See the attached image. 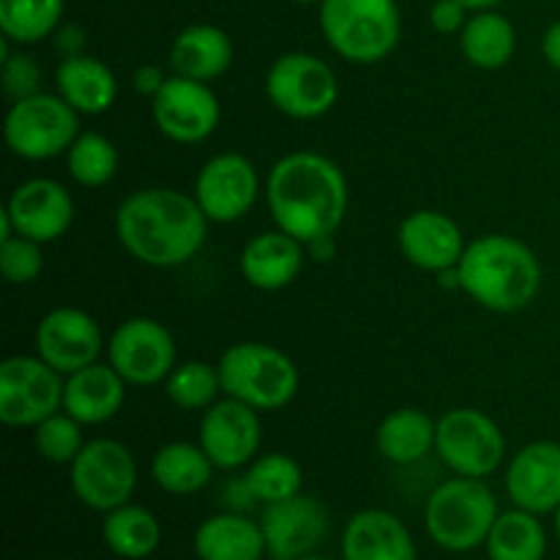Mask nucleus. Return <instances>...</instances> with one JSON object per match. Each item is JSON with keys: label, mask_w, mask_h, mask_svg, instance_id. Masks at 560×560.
Listing matches in <instances>:
<instances>
[{"label": "nucleus", "mask_w": 560, "mask_h": 560, "mask_svg": "<svg viewBox=\"0 0 560 560\" xmlns=\"http://www.w3.org/2000/svg\"><path fill=\"white\" fill-rule=\"evenodd\" d=\"M498 498L485 479L454 476L430 492L424 525L430 539L448 552L481 547L498 520Z\"/></svg>", "instance_id": "6"}, {"label": "nucleus", "mask_w": 560, "mask_h": 560, "mask_svg": "<svg viewBox=\"0 0 560 560\" xmlns=\"http://www.w3.org/2000/svg\"><path fill=\"white\" fill-rule=\"evenodd\" d=\"M306 255H310L312 260H331V257H334V238L312 241V244L306 246Z\"/></svg>", "instance_id": "43"}, {"label": "nucleus", "mask_w": 560, "mask_h": 560, "mask_svg": "<svg viewBox=\"0 0 560 560\" xmlns=\"http://www.w3.org/2000/svg\"><path fill=\"white\" fill-rule=\"evenodd\" d=\"M459 49L474 69L498 71L514 58L517 31L501 11H474L459 33Z\"/></svg>", "instance_id": "28"}, {"label": "nucleus", "mask_w": 560, "mask_h": 560, "mask_svg": "<svg viewBox=\"0 0 560 560\" xmlns=\"http://www.w3.org/2000/svg\"><path fill=\"white\" fill-rule=\"evenodd\" d=\"M195 552L200 560H262L268 550L260 523L241 512H224L197 528Z\"/></svg>", "instance_id": "26"}, {"label": "nucleus", "mask_w": 560, "mask_h": 560, "mask_svg": "<svg viewBox=\"0 0 560 560\" xmlns=\"http://www.w3.org/2000/svg\"><path fill=\"white\" fill-rule=\"evenodd\" d=\"M224 397L260 413L288 408L299 394V366L284 350L268 342H235L217 361Z\"/></svg>", "instance_id": "5"}, {"label": "nucleus", "mask_w": 560, "mask_h": 560, "mask_svg": "<svg viewBox=\"0 0 560 560\" xmlns=\"http://www.w3.org/2000/svg\"><path fill=\"white\" fill-rule=\"evenodd\" d=\"M556 534H558V541H560V506L556 509Z\"/></svg>", "instance_id": "45"}, {"label": "nucleus", "mask_w": 560, "mask_h": 560, "mask_svg": "<svg viewBox=\"0 0 560 560\" xmlns=\"http://www.w3.org/2000/svg\"><path fill=\"white\" fill-rule=\"evenodd\" d=\"M102 539L109 547V552H115L118 558L142 560L159 550L162 528H159V520L153 517V512H148L145 506L124 503V506L104 514Z\"/></svg>", "instance_id": "30"}, {"label": "nucleus", "mask_w": 560, "mask_h": 560, "mask_svg": "<svg viewBox=\"0 0 560 560\" xmlns=\"http://www.w3.org/2000/svg\"><path fill=\"white\" fill-rule=\"evenodd\" d=\"M342 560H416L413 536L397 514L364 509L345 525Z\"/></svg>", "instance_id": "23"}, {"label": "nucleus", "mask_w": 560, "mask_h": 560, "mask_svg": "<svg viewBox=\"0 0 560 560\" xmlns=\"http://www.w3.org/2000/svg\"><path fill=\"white\" fill-rule=\"evenodd\" d=\"M82 427L85 424H80L74 416H69L66 410H58V413L44 419L33 430L36 452L52 465H71L88 443L85 435H82Z\"/></svg>", "instance_id": "36"}, {"label": "nucleus", "mask_w": 560, "mask_h": 560, "mask_svg": "<svg viewBox=\"0 0 560 560\" xmlns=\"http://www.w3.org/2000/svg\"><path fill=\"white\" fill-rule=\"evenodd\" d=\"M200 443L219 470L249 465L260 454L262 421L260 410L233 397H219L200 419Z\"/></svg>", "instance_id": "15"}, {"label": "nucleus", "mask_w": 560, "mask_h": 560, "mask_svg": "<svg viewBox=\"0 0 560 560\" xmlns=\"http://www.w3.org/2000/svg\"><path fill=\"white\" fill-rule=\"evenodd\" d=\"M485 547L490 560H545L547 530L539 514L514 506L498 514Z\"/></svg>", "instance_id": "31"}, {"label": "nucleus", "mask_w": 560, "mask_h": 560, "mask_svg": "<svg viewBox=\"0 0 560 560\" xmlns=\"http://www.w3.org/2000/svg\"><path fill=\"white\" fill-rule=\"evenodd\" d=\"M217 465L206 454L200 443L189 441H173L164 443L151 463V476L167 495H195V492L206 490L213 479Z\"/></svg>", "instance_id": "29"}, {"label": "nucleus", "mask_w": 560, "mask_h": 560, "mask_svg": "<svg viewBox=\"0 0 560 560\" xmlns=\"http://www.w3.org/2000/svg\"><path fill=\"white\" fill-rule=\"evenodd\" d=\"M262 536L273 560H301L317 550L328 534V512L317 498L295 495L266 506Z\"/></svg>", "instance_id": "18"}, {"label": "nucleus", "mask_w": 560, "mask_h": 560, "mask_svg": "<svg viewBox=\"0 0 560 560\" xmlns=\"http://www.w3.org/2000/svg\"><path fill=\"white\" fill-rule=\"evenodd\" d=\"M107 361L135 388L164 383L178 364L175 337L156 317H129L107 342Z\"/></svg>", "instance_id": "12"}, {"label": "nucleus", "mask_w": 560, "mask_h": 560, "mask_svg": "<svg viewBox=\"0 0 560 560\" xmlns=\"http://www.w3.org/2000/svg\"><path fill=\"white\" fill-rule=\"evenodd\" d=\"M85 27L77 25V22H63L58 31L52 33V42H55V52L63 58H77V55H85Z\"/></svg>", "instance_id": "40"}, {"label": "nucleus", "mask_w": 560, "mask_h": 560, "mask_svg": "<svg viewBox=\"0 0 560 560\" xmlns=\"http://www.w3.org/2000/svg\"><path fill=\"white\" fill-rule=\"evenodd\" d=\"M470 11L465 9L459 0H435L430 5V25L435 33H443V36H459L468 22Z\"/></svg>", "instance_id": "39"}, {"label": "nucleus", "mask_w": 560, "mask_h": 560, "mask_svg": "<svg viewBox=\"0 0 560 560\" xmlns=\"http://www.w3.org/2000/svg\"><path fill=\"white\" fill-rule=\"evenodd\" d=\"M438 421L427 410L399 408L381 421L375 432V446L381 457L392 465H413L435 448Z\"/></svg>", "instance_id": "27"}, {"label": "nucleus", "mask_w": 560, "mask_h": 560, "mask_svg": "<svg viewBox=\"0 0 560 560\" xmlns=\"http://www.w3.org/2000/svg\"><path fill=\"white\" fill-rule=\"evenodd\" d=\"M235 47L228 31L208 22L184 27L170 44V74L213 82L233 66Z\"/></svg>", "instance_id": "24"}, {"label": "nucleus", "mask_w": 560, "mask_h": 560, "mask_svg": "<svg viewBox=\"0 0 560 560\" xmlns=\"http://www.w3.org/2000/svg\"><path fill=\"white\" fill-rule=\"evenodd\" d=\"M506 495L530 514H556L560 506V443L534 441L520 448L506 468Z\"/></svg>", "instance_id": "20"}, {"label": "nucleus", "mask_w": 560, "mask_h": 560, "mask_svg": "<svg viewBox=\"0 0 560 560\" xmlns=\"http://www.w3.org/2000/svg\"><path fill=\"white\" fill-rule=\"evenodd\" d=\"M55 93L80 115H102L118 98V77L93 55L63 58L55 69Z\"/></svg>", "instance_id": "25"}, {"label": "nucleus", "mask_w": 560, "mask_h": 560, "mask_svg": "<svg viewBox=\"0 0 560 560\" xmlns=\"http://www.w3.org/2000/svg\"><path fill=\"white\" fill-rule=\"evenodd\" d=\"M435 452L454 476L487 479L506 457L501 427L476 408H452L438 419Z\"/></svg>", "instance_id": "9"}, {"label": "nucleus", "mask_w": 560, "mask_h": 560, "mask_svg": "<svg viewBox=\"0 0 560 560\" xmlns=\"http://www.w3.org/2000/svg\"><path fill=\"white\" fill-rule=\"evenodd\" d=\"M5 217L14 224L16 235L52 244L69 233L74 222V200L69 189L55 178H31L11 191L5 202Z\"/></svg>", "instance_id": "17"}, {"label": "nucleus", "mask_w": 560, "mask_h": 560, "mask_svg": "<svg viewBox=\"0 0 560 560\" xmlns=\"http://www.w3.org/2000/svg\"><path fill=\"white\" fill-rule=\"evenodd\" d=\"M397 241L405 260L419 271L430 273L457 268L465 255V246H468L463 228L448 213L432 211V208L408 213L399 224Z\"/></svg>", "instance_id": "19"}, {"label": "nucleus", "mask_w": 560, "mask_h": 560, "mask_svg": "<svg viewBox=\"0 0 560 560\" xmlns=\"http://www.w3.org/2000/svg\"><path fill=\"white\" fill-rule=\"evenodd\" d=\"M164 392L170 402L178 405L180 410H208L219 397H224L219 366L208 361L175 364V370L164 381Z\"/></svg>", "instance_id": "35"}, {"label": "nucleus", "mask_w": 560, "mask_h": 560, "mask_svg": "<svg viewBox=\"0 0 560 560\" xmlns=\"http://www.w3.org/2000/svg\"><path fill=\"white\" fill-rule=\"evenodd\" d=\"M459 3H463L465 9H468L470 14H474V11H490V9H495V5L506 3V0H459Z\"/></svg>", "instance_id": "44"}, {"label": "nucleus", "mask_w": 560, "mask_h": 560, "mask_svg": "<svg viewBox=\"0 0 560 560\" xmlns=\"http://www.w3.org/2000/svg\"><path fill=\"white\" fill-rule=\"evenodd\" d=\"M306 257H310L306 244L277 228L246 241L238 266L252 288L262 293H277L299 279Z\"/></svg>", "instance_id": "21"}, {"label": "nucleus", "mask_w": 560, "mask_h": 560, "mask_svg": "<svg viewBox=\"0 0 560 560\" xmlns=\"http://www.w3.org/2000/svg\"><path fill=\"white\" fill-rule=\"evenodd\" d=\"M266 202L273 224L310 246L334 238L342 228L350 206L348 178L334 159L293 151L268 170Z\"/></svg>", "instance_id": "1"}, {"label": "nucleus", "mask_w": 560, "mask_h": 560, "mask_svg": "<svg viewBox=\"0 0 560 560\" xmlns=\"http://www.w3.org/2000/svg\"><path fill=\"white\" fill-rule=\"evenodd\" d=\"M541 55H545L547 66L560 71V20L552 22L541 36Z\"/></svg>", "instance_id": "42"}, {"label": "nucleus", "mask_w": 560, "mask_h": 560, "mask_svg": "<svg viewBox=\"0 0 560 560\" xmlns=\"http://www.w3.org/2000/svg\"><path fill=\"white\" fill-rule=\"evenodd\" d=\"M0 82H3L5 98L9 102H20V98L42 93L44 71L33 55L20 49V52H11L0 60Z\"/></svg>", "instance_id": "38"}, {"label": "nucleus", "mask_w": 560, "mask_h": 560, "mask_svg": "<svg viewBox=\"0 0 560 560\" xmlns=\"http://www.w3.org/2000/svg\"><path fill=\"white\" fill-rule=\"evenodd\" d=\"M66 170L74 184L85 189H102L118 173V148L98 131H80L66 151Z\"/></svg>", "instance_id": "34"}, {"label": "nucleus", "mask_w": 560, "mask_h": 560, "mask_svg": "<svg viewBox=\"0 0 560 560\" xmlns=\"http://www.w3.org/2000/svg\"><path fill=\"white\" fill-rule=\"evenodd\" d=\"M167 77L170 74H164L156 63H142L137 66L135 74H131V85H135V91L140 93V96L153 98L164 88Z\"/></svg>", "instance_id": "41"}, {"label": "nucleus", "mask_w": 560, "mask_h": 560, "mask_svg": "<svg viewBox=\"0 0 560 560\" xmlns=\"http://www.w3.org/2000/svg\"><path fill=\"white\" fill-rule=\"evenodd\" d=\"M66 375L42 355H11L0 364V421L14 430H36L63 410Z\"/></svg>", "instance_id": "8"}, {"label": "nucleus", "mask_w": 560, "mask_h": 560, "mask_svg": "<svg viewBox=\"0 0 560 560\" xmlns=\"http://www.w3.org/2000/svg\"><path fill=\"white\" fill-rule=\"evenodd\" d=\"M77 135H80V113L63 96L47 91L11 102L3 120L5 145L25 162L60 156L69 151Z\"/></svg>", "instance_id": "7"}, {"label": "nucleus", "mask_w": 560, "mask_h": 560, "mask_svg": "<svg viewBox=\"0 0 560 560\" xmlns=\"http://www.w3.org/2000/svg\"><path fill=\"white\" fill-rule=\"evenodd\" d=\"M301 560H331V558H320V556H306V558H301Z\"/></svg>", "instance_id": "47"}, {"label": "nucleus", "mask_w": 560, "mask_h": 560, "mask_svg": "<svg viewBox=\"0 0 560 560\" xmlns=\"http://www.w3.org/2000/svg\"><path fill=\"white\" fill-rule=\"evenodd\" d=\"M0 271L9 284H33L44 271V244L25 238V235H11L0 241Z\"/></svg>", "instance_id": "37"}, {"label": "nucleus", "mask_w": 560, "mask_h": 560, "mask_svg": "<svg viewBox=\"0 0 560 560\" xmlns=\"http://www.w3.org/2000/svg\"><path fill=\"white\" fill-rule=\"evenodd\" d=\"M66 0H0V33L14 44H38L63 25Z\"/></svg>", "instance_id": "32"}, {"label": "nucleus", "mask_w": 560, "mask_h": 560, "mask_svg": "<svg viewBox=\"0 0 560 560\" xmlns=\"http://www.w3.org/2000/svg\"><path fill=\"white\" fill-rule=\"evenodd\" d=\"M459 290L481 310L514 315L528 310L541 290V262L525 241L487 233L465 246L457 266Z\"/></svg>", "instance_id": "3"}, {"label": "nucleus", "mask_w": 560, "mask_h": 560, "mask_svg": "<svg viewBox=\"0 0 560 560\" xmlns=\"http://www.w3.org/2000/svg\"><path fill=\"white\" fill-rule=\"evenodd\" d=\"M268 102L293 120H315L331 113L339 82L331 66L312 52H284L266 74Z\"/></svg>", "instance_id": "10"}, {"label": "nucleus", "mask_w": 560, "mask_h": 560, "mask_svg": "<svg viewBox=\"0 0 560 560\" xmlns=\"http://www.w3.org/2000/svg\"><path fill=\"white\" fill-rule=\"evenodd\" d=\"M126 386L129 383L115 372L109 361L82 366V370L66 375L63 410L85 427L107 424L124 408Z\"/></svg>", "instance_id": "22"}, {"label": "nucleus", "mask_w": 560, "mask_h": 560, "mask_svg": "<svg viewBox=\"0 0 560 560\" xmlns=\"http://www.w3.org/2000/svg\"><path fill=\"white\" fill-rule=\"evenodd\" d=\"M293 3H301V5H306V3H320V0H293Z\"/></svg>", "instance_id": "46"}, {"label": "nucleus", "mask_w": 560, "mask_h": 560, "mask_svg": "<svg viewBox=\"0 0 560 560\" xmlns=\"http://www.w3.org/2000/svg\"><path fill=\"white\" fill-rule=\"evenodd\" d=\"M317 22L328 47L350 63H381L397 49L402 16L397 0H320Z\"/></svg>", "instance_id": "4"}, {"label": "nucleus", "mask_w": 560, "mask_h": 560, "mask_svg": "<svg viewBox=\"0 0 560 560\" xmlns=\"http://www.w3.org/2000/svg\"><path fill=\"white\" fill-rule=\"evenodd\" d=\"M195 200L211 224H233L255 208L260 197V173L244 153H217L195 178Z\"/></svg>", "instance_id": "14"}, {"label": "nucleus", "mask_w": 560, "mask_h": 560, "mask_svg": "<svg viewBox=\"0 0 560 560\" xmlns=\"http://www.w3.org/2000/svg\"><path fill=\"white\" fill-rule=\"evenodd\" d=\"M71 468V490L82 506L98 514L131 503L137 490V463L129 446L113 438H93L77 454Z\"/></svg>", "instance_id": "11"}, {"label": "nucleus", "mask_w": 560, "mask_h": 560, "mask_svg": "<svg viewBox=\"0 0 560 560\" xmlns=\"http://www.w3.org/2000/svg\"><path fill=\"white\" fill-rule=\"evenodd\" d=\"M33 345L36 355H42L49 366L60 375H71L82 366L96 364L104 350V337L96 317L85 310L58 306L38 320Z\"/></svg>", "instance_id": "16"}, {"label": "nucleus", "mask_w": 560, "mask_h": 560, "mask_svg": "<svg viewBox=\"0 0 560 560\" xmlns=\"http://www.w3.org/2000/svg\"><path fill=\"white\" fill-rule=\"evenodd\" d=\"M208 224L195 195L170 186L131 191L115 211L120 246L151 268H175L197 257L208 238Z\"/></svg>", "instance_id": "2"}, {"label": "nucleus", "mask_w": 560, "mask_h": 560, "mask_svg": "<svg viewBox=\"0 0 560 560\" xmlns=\"http://www.w3.org/2000/svg\"><path fill=\"white\" fill-rule=\"evenodd\" d=\"M246 490L252 492L255 503L271 506V503L288 501V498L301 495L304 490V470L290 454L271 452L257 454L244 474Z\"/></svg>", "instance_id": "33"}, {"label": "nucleus", "mask_w": 560, "mask_h": 560, "mask_svg": "<svg viewBox=\"0 0 560 560\" xmlns=\"http://www.w3.org/2000/svg\"><path fill=\"white\" fill-rule=\"evenodd\" d=\"M151 115L167 140L178 145H197L217 131L222 104L211 82L170 74L162 91L151 98Z\"/></svg>", "instance_id": "13"}]
</instances>
